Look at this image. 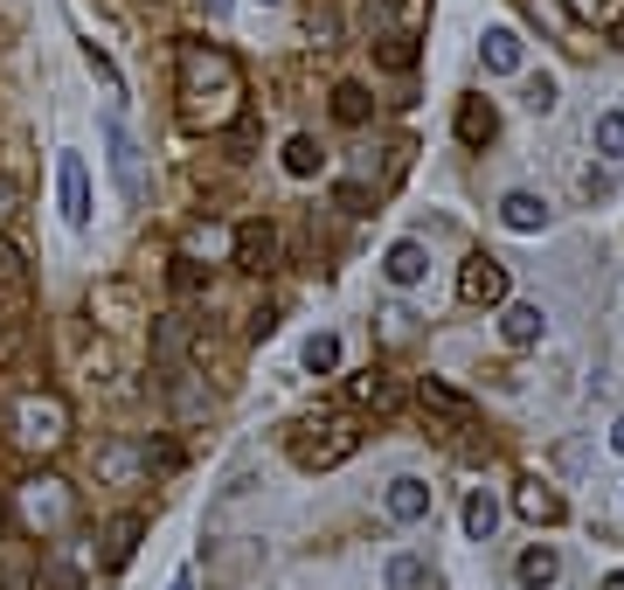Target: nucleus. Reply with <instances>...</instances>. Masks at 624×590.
<instances>
[{
  "instance_id": "obj_1",
  "label": "nucleus",
  "mask_w": 624,
  "mask_h": 590,
  "mask_svg": "<svg viewBox=\"0 0 624 590\" xmlns=\"http://www.w3.org/2000/svg\"><path fill=\"white\" fill-rule=\"evenodd\" d=\"M180 97H188V118L195 125H216L237 112V97H243V70L229 49H201L188 42L180 49Z\"/></svg>"
},
{
  "instance_id": "obj_2",
  "label": "nucleus",
  "mask_w": 624,
  "mask_h": 590,
  "mask_svg": "<svg viewBox=\"0 0 624 590\" xmlns=\"http://www.w3.org/2000/svg\"><path fill=\"white\" fill-rule=\"evenodd\" d=\"M14 445L21 452H63L70 445V403L63 396H21L14 403Z\"/></svg>"
},
{
  "instance_id": "obj_3",
  "label": "nucleus",
  "mask_w": 624,
  "mask_h": 590,
  "mask_svg": "<svg viewBox=\"0 0 624 590\" xmlns=\"http://www.w3.org/2000/svg\"><path fill=\"white\" fill-rule=\"evenodd\" d=\"M21 521H29L35 535H63L76 521V494L56 479V473H35V479H21Z\"/></svg>"
},
{
  "instance_id": "obj_4",
  "label": "nucleus",
  "mask_w": 624,
  "mask_h": 590,
  "mask_svg": "<svg viewBox=\"0 0 624 590\" xmlns=\"http://www.w3.org/2000/svg\"><path fill=\"white\" fill-rule=\"evenodd\" d=\"M354 445H361V431H347V424H299L292 431V458L305 473H333L341 458H354Z\"/></svg>"
},
{
  "instance_id": "obj_5",
  "label": "nucleus",
  "mask_w": 624,
  "mask_h": 590,
  "mask_svg": "<svg viewBox=\"0 0 624 590\" xmlns=\"http://www.w3.org/2000/svg\"><path fill=\"white\" fill-rule=\"evenodd\" d=\"M104 153H112L118 195H125V201H133V209H139V201H146V161H139V139L125 133V118H118V112L104 118Z\"/></svg>"
},
{
  "instance_id": "obj_6",
  "label": "nucleus",
  "mask_w": 624,
  "mask_h": 590,
  "mask_svg": "<svg viewBox=\"0 0 624 590\" xmlns=\"http://www.w3.org/2000/svg\"><path fill=\"white\" fill-rule=\"evenodd\" d=\"M458 299L465 306H507V265L486 258V250H472V258L458 265Z\"/></svg>"
},
{
  "instance_id": "obj_7",
  "label": "nucleus",
  "mask_w": 624,
  "mask_h": 590,
  "mask_svg": "<svg viewBox=\"0 0 624 590\" xmlns=\"http://www.w3.org/2000/svg\"><path fill=\"white\" fill-rule=\"evenodd\" d=\"M56 201H63L70 229H91V167H84V153H63L56 161Z\"/></svg>"
},
{
  "instance_id": "obj_8",
  "label": "nucleus",
  "mask_w": 624,
  "mask_h": 590,
  "mask_svg": "<svg viewBox=\"0 0 624 590\" xmlns=\"http://www.w3.org/2000/svg\"><path fill=\"white\" fill-rule=\"evenodd\" d=\"M229 265H243V271H271V265H278V229H271L264 216L237 222V244H229Z\"/></svg>"
},
{
  "instance_id": "obj_9",
  "label": "nucleus",
  "mask_w": 624,
  "mask_h": 590,
  "mask_svg": "<svg viewBox=\"0 0 624 590\" xmlns=\"http://www.w3.org/2000/svg\"><path fill=\"white\" fill-rule=\"evenodd\" d=\"M416 403H424V417H437L445 431H472V403H465L451 382H437V375H424L416 382Z\"/></svg>"
},
{
  "instance_id": "obj_10",
  "label": "nucleus",
  "mask_w": 624,
  "mask_h": 590,
  "mask_svg": "<svg viewBox=\"0 0 624 590\" xmlns=\"http://www.w3.org/2000/svg\"><path fill=\"white\" fill-rule=\"evenodd\" d=\"M382 507H388V521H403V528L409 521H430V486L403 473V479H388V500Z\"/></svg>"
},
{
  "instance_id": "obj_11",
  "label": "nucleus",
  "mask_w": 624,
  "mask_h": 590,
  "mask_svg": "<svg viewBox=\"0 0 624 590\" xmlns=\"http://www.w3.org/2000/svg\"><path fill=\"white\" fill-rule=\"evenodd\" d=\"M424 271H430V250L403 237V244H388V258H382V278L388 286H424Z\"/></svg>"
},
{
  "instance_id": "obj_12",
  "label": "nucleus",
  "mask_w": 624,
  "mask_h": 590,
  "mask_svg": "<svg viewBox=\"0 0 624 590\" xmlns=\"http://www.w3.org/2000/svg\"><path fill=\"white\" fill-rule=\"evenodd\" d=\"M541 333H549V313H541V306H528V299H513L507 313H500V341H507V348H534Z\"/></svg>"
},
{
  "instance_id": "obj_13",
  "label": "nucleus",
  "mask_w": 624,
  "mask_h": 590,
  "mask_svg": "<svg viewBox=\"0 0 624 590\" xmlns=\"http://www.w3.org/2000/svg\"><path fill=\"white\" fill-rule=\"evenodd\" d=\"M513 507H520V521H534V528H555V521L569 515V507H562V494H555V486H541V479H528V486H520V494H513Z\"/></svg>"
},
{
  "instance_id": "obj_14",
  "label": "nucleus",
  "mask_w": 624,
  "mask_h": 590,
  "mask_svg": "<svg viewBox=\"0 0 624 590\" xmlns=\"http://www.w3.org/2000/svg\"><path fill=\"white\" fill-rule=\"evenodd\" d=\"M500 222L513 229V237H534V229H549V201L528 195V188H513V195L500 201Z\"/></svg>"
},
{
  "instance_id": "obj_15",
  "label": "nucleus",
  "mask_w": 624,
  "mask_h": 590,
  "mask_svg": "<svg viewBox=\"0 0 624 590\" xmlns=\"http://www.w3.org/2000/svg\"><path fill=\"white\" fill-rule=\"evenodd\" d=\"M139 535H146V521H139V515H118L112 528H104V570H112V577L139 556Z\"/></svg>"
},
{
  "instance_id": "obj_16",
  "label": "nucleus",
  "mask_w": 624,
  "mask_h": 590,
  "mask_svg": "<svg viewBox=\"0 0 624 590\" xmlns=\"http://www.w3.org/2000/svg\"><path fill=\"white\" fill-rule=\"evenodd\" d=\"M492 133H500V112L486 97H465L458 105V146H492Z\"/></svg>"
},
{
  "instance_id": "obj_17",
  "label": "nucleus",
  "mask_w": 624,
  "mask_h": 590,
  "mask_svg": "<svg viewBox=\"0 0 624 590\" xmlns=\"http://www.w3.org/2000/svg\"><path fill=\"white\" fill-rule=\"evenodd\" d=\"M479 56H486V70H492V76H513L528 49H520V35H513V29H486V35H479Z\"/></svg>"
},
{
  "instance_id": "obj_18",
  "label": "nucleus",
  "mask_w": 624,
  "mask_h": 590,
  "mask_svg": "<svg viewBox=\"0 0 624 590\" xmlns=\"http://www.w3.org/2000/svg\"><path fill=\"white\" fill-rule=\"evenodd\" d=\"M513 577L528 583V590H549V583L562 577V556H555L549 542H534V549H520V562H513Z\"/></svg>"
},
{
  "instance_id": "obj_19",
  "label": "nucleus",
  "mask_w": 624,
  "mask_h": 590,
  "mask_svg": "<svg viewBox=\"0 0 624 590\" xmlns=\"http://www.w3.org/2000/svg\"><path fill=\"white\" fill-rule=\"evenodd\" d=\"M347 396H354L361 410H396V403H403V390H396V382H388L382 369H368V375H354V382H347Z\"/></svg>"
},
{
  "instance_id": "obj_20",
  "label": "nucleus",
  "mask_w": 624,
  "mask_h": 590,
  "mask_svg": "<svg viewBox=\"0 0 624 590\" xmlns=\"http://www.w3.org/2000/svg\"><path fill=\"white\" fill-rule=\"evenodd\" d=\"M492 528H500V500H492L486 486H472V494H465V535H472V542H492Z\"/></svg>"
},
{
  "instance_id": "obj_21",
  "label": "nucleus",
  "mask_w": 624,
  "mask_h": 590,
  "mask_svg": "<svg viewBox=\"0 0 624 590\" xmlns=\"http://www.w3.org/2000/svg\"><path fill=\"white\" fill-rule=\"evenodd\" d=\"M375 63L382 70H416V35L409 29H382L375 35Z\"/></svg>"
},
{
  "instance_id": "obj_22",
  "label": "nucleus",
  "mask_w": 624,
  "mask_h": 590,
  "mask_svg": "<svg viewBox=\"0 0 624 590\" xmlns=\"http://www.w3.org/2000/svg\"><path fill=\"white\" fill-rule=\"evenodd\" d=\"M333 118H341V125H368L375 118L368 84H333Z\"/></svg>"
},
{
  "instance_id": "obj_23",
  "label": "nucleus",
  "mask_w": 624,
  "mask_h": 590,
  "mask_svg": "<svg viewBox=\"0 0 624 590\" xmlns=\"http://www.w3.org/2000/svg\"><path fill=\"white\" fill-rule=\"evenodd\" d=\"M388 590H437V570L424 556H388Z\"/></svg>"
},
{
  "instance_id": "obj_24",
  "label": "nucleus",
  "mask_w": 624,
  "mask_h": 590,
  "mask_svg": "<svg viewBox=\"0 0 624 590\" xmlns=\"http://www.w3.org/2000/svg\"><path fill=\"white\" fill-rule=\"evenodd\" d=\"M284 174H292V182H312V174H320V139H312V133L284 139Z\"/></svg>"
},
{
  "instance_id": "obj_25",
  "label": "nucleus",
  "mask_w": 624,
  "mask_h": 590,
  "mask_svg": "<svg viewBox=\"0 0 624 590\" xmlns=\"http://www.w3.org/2000/svg\"><path fill=\"white\" fill-rule=\"evenodd\" d=\"M0 292H8V299H29V258H21L8 237H0Z\"/></svg>"
},
{
  "instance_id": "obj_26",
  "label": "nucleus",
  "mask_w": 624,
  "mask_h": 590,
  "mask_svg": "<svg viewBox=\"0 0 624 590\" xmlns=\"http://www.w3.org/2000/svg\"><path fill=\"white\" fill-rule=\"evenodd\" d=\"M305 369L312 375H333V369H341V333H312V341H305Z\"/></svg>"
},
{
  "instance_id": "obj_27",
  "label": "nucleus",
  "mask_w": 624,
  "mask_h": 590,
  "mask_svg": "<svg viewBox=\"0 0 624 590\" xmlns=\"http://www.w3.org/2000/svg\"><path fill=\"white\" fill-rule=\"evenodd\" d=\"M35 590H91V583H84V570H76V562L49 556V562H42V577H35Z\"/></svg>"
},
{
  "instance_id": "obj_28",
  "label": "nucleus",
  "mask_w": 624,
  "mask_h": 590,
  "mask_svg": "<svg viewBox=\"0 0 624 590\" xmlns=\"http://www.w3.org/2000/svg\"><path fill=\"white\" fill-rule=\"evenodd\" d=\"M596 153H604V161H624V112L596 118Z\"/></svg>"
},
{
  "instance_id": "obj_29",
  "label": "nucleus",
  "mask_w": 624,
  "mask_h": 590,
  "mask_svg": "<svg viewBox=\"0 0 624 590\" xmlns=\"http://www.w3.org/2000/svg\"><path fill=\"white\" fill-rule=\"evenodd\" d=\"M146 466V452H125V445H112V452H104V473H112V479H133Z\"/></svg>"
},
{
  "instance_id": "obj_30",
  "label": "nucleus",
  "mask_w": 624,
  "mask_h": 590,
  "mask_svg": "<svg viewBox=\"0 0 624 590\" xmlns=\"http://www.w3.org/2000/svg\"><path fill=\"white\" fill-rule=\"evenodd\" d=\"M84 63H91L97 76H104V91H125V76H118V63H112V56H104V49H97V42H84Z\"/></svg>"
},
{
  "instance_id": "obj_31",
  "label": "nucleus",
  "mask_w": 624,
  "mask_h": 590,
  "mask_svg": "<svg viewBox=\"0 0 624 590\" xmlns=\"http://www.w3.org/2000/svg\"><path fill=\"white\" fill-rule=\"evenodd\" d=\"M528 112H555V76H528Z\"/></svg>"
},
{
  "instance_id": "obj_32",
  "label": "nucleus",
  "mask_w": 624,
  "mask_h": 590,
  "mask_svg": "<svg viewBox=\"0 0 624 590\" xmlns=\"http://www.w3.org/2000/svg\"><path fill=\"white\" fill-rule=\"evenodd\" d=\"M604 42L624 49V0H604Z\"/></svg>"
},
{
  "instance_id": "obj_33",
  "label": "nucleus",
  "mask_w": 624,
  "mask_h": 590,
  "mask_svg": "<svg viewBox=\"0 0 624 590\" xmlns=\"http://www.w3.org/2000/svg\"><path fill=\"white\" fill-rule=\"evenodd\" d=\"M250 139H257V125L237 118V133H229V153H237V161H250Z\"/></svg>"
},
{
  "instance_id": "obj_34",
  "label": "nucleus",
  "mask_w": 624,
  "mask_h": 590,
  "mask_svg": "<svg viewBox=\"0 0 624 590\" xmlns=\"http://www.w3.org/2000/svg\"><path fill=\"white\" fill-rule=\"evenodd\" d=\"M271 327H278V313H271V306H257V313H250V341H264Z\"/></svg>"
},
{
  "instance_id": "obj_35",
  "label": "nucleus",
  "mask_w": 624,
  "mask_h": 590,
  "mask_svg": "<svg viewBox=\"0 0 624 590\" xmlns=\"http://www.w3.org/2000/svg\"><path fill=\"white\" fill-rule=\"evenodd\" d=\"M583 188H590L596 201H604V195H611V167H590V174H583Z\"/></svg>"
},
{
  "instance_id": "obj_36",
  "label": "nucleus",
  "mask_w": 624,
  "mask_h": 590,
  "mask_svg": "<svg viewBox=\"0 0 624 590\" xmlns=\"http://www.w3.org/2000/svg\"><path fill=\"white\" fill-rule=\"evenodd\" d=\"M0 590H35L29 577H14V570H0Z\"/></svg>"
},
{
  "instance_id": "obj_37",
  "label": "nucleus",
  "mask_w": 624,
  "mask_h": 590,
  "mask_svg": "<svg viewBox=\"0 0 624 590\" xmlns=\"http://www.w3.org/2000/svg\"><path fill=\"white\" fill-rule=\"evenodd\" d=\"M8 209H14V182H0V222H8Z\"/></svg>"
},
{
  "instance_id": "obj_38",
  "label": "nucleus",
  "mask_w": 624,
  "mask_h": 590,
  "mask_svg": "<svg viewBox=\"0 0 624 590\" xmlns=\"http://www.w3.org/2000/svg\"><path fill=\"white\" fill-rule=\"evenodd\" d=\"M611 452H624V417H617V424H611Z\"/></svg>"
},
{
  "instance_id": "obj_39",
  "label": "nucleus",
  "mask_w": 624,
  "mask_h": 590,
  "mask_svg": "<svg viewBox=\"0 0 624 590\" xmlns=\"http://www.w3.org/2000/svg\"><path fill=\"white\" fill-rule=\"evenodd\" d=\"M167 590H195V577H188V570H180V577H174V583H167Z\"/></svg>"
},
{
  "instance_id": "obj_40",
  "label": "nucleus",
  "mask_w": 624,
  "mask_h": 590,
  "mask_svg": "<svg viewBox=\"0 0 624 590\" xmlns=\"http://www.w3.org/2000/svg\"><path fill=\"white\" fill-rule=\"evenodd\" d=\"M604 590H624V570H611V577H604Z\"/></svg>"
},
{
  "instance_id": "obj_41",
  "label": "nucleus",
  "mask_w": 624,
  "mask_h": 590,
  "mask_svg": "<svg viewBox=\"0 0 624 590\" xmlns=\"http://www.w3.org/2000/svg\"><path fill=\"white\" fill-rule=\"evenodd\" d=\"M222 8H229V0H208V14H222Z\"/></svg>"
},
{
  "instance_id": "obj_42",
  "label": "nucleus",
  "mask_w": 624,
  "mask_h": 590,
  "mask_svg": "<svg viewBox=\"0 0 624 590\" xmlns=\"http://www.w3.org/2000/svg\"><path fill=\"white\" fill-rule=\"evenodd\" d=\"M264 8H278V0H264Z\"/></svg>"
}]
</instances>
